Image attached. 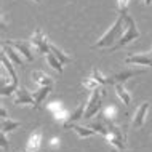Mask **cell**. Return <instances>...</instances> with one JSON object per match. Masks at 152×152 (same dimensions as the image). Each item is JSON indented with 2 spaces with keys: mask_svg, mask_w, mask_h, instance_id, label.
Wrapping results in <instances>:
<instances>
[{
  "mask_svg": "<svg viewBox=\"0 0 152 152\" xmlns=\"http://www.w3.org/2000/svg\"><path fill=\"white\" fill-rule=\"evenodd\" d=\"M13 102L18 106H31V107L37 109V102H35V98H34V93H31L26 87H18L15 91V98H13Z\"/></svg>",
  "mask_w": 152,
  "mask_h": 152,
  "instance_id": "obj_6",
  "label": "cell"
},
{
  "mask_svg": "<svg viewBox=\"0 0 152 152\" xmlns=\"http://www.w3.org/2000/svg\"><path fill=\"white\" fill-rule=\"evenodd\" d=\"M146 71H122V72H117L114 74V75L109 77V85H115V83H125L128 79L131 77H136V75H141V74H144Z\"/></svg>",
  "mask_w": 152,
  "mask_h": 152,
  "instance_id": "obj_9",
  "label": "cell"
},
{
  "mask_svg": "<svg viewBox=\"0 0 152 152\" xmlns=\"http://www.w3.org/2000/svg\"><path fill=\"white\" fill-rule=\"evenodd\" d=\"M102 96H104V90H102V87H98L94 88L91 91V96H90V99L87 102V106H85V115L83 118H91L94 117L98 112L101 110L102 107Z\"/></svg>",
  "mask_w": 152,
  "mask_h": 152,
  "instance_id": "obj_3",
  "label": "cell"
},
{
  "mask_svg": "<svg viewBox=\"0 0 152 152\" xmlns=\"http://www.w3.org/2000/svg\"><path fill=\"white\" fill-rule=\"evenodd\" d=\"M123 27H125V18H123V15H118V18L115 19V23H114L112 26L106 31V34L102 35L91 48H93V50H102V51H104V50H107V48L114 47V45L120 40V37L123 34Z\"/></svg>",
  "mask_w": 152,
  "mask_h": 152,
  "instance_id": "obj_1",
  "label": "cell"
},
{
  "mask_svg": "<svg viewBox=\"0 0 152 152\" xmlns=\"http://www.w3.org/2000/svg\"><path fill=\"white\" fill-rule=\"evenodd\" d=\"M85 115V106L83 104H80V106H77L75 110H74L72 114H69V117H67V120L64 122V128H71V125H74V123H77L79 120H82Z\"/></svg>",
  "mask_w": 152,
  "mask_h": 152,
  "instance_id": "obj_12",
  "label": "cell"
},
{
  "mask_svg": "<svg viewBox=\"0 0 152 152\" xmlns=\"http://www.w3.org/2000/svg\"><path fill=\"white\" fill-rule=\"evenodd\" d=\"M149 106H151V102L144 101L136 109L134 117H133V120H131V126H133V128H142V125H144V122H146V114H147V110H149Z\"/></svg>",
  "mask_w": 152,
  "mask_h": 152,
  "instance_id": "obj_8",
  "label": "cell"
},
{
  "mask_svg": "<svg viewBox=\"0 0 152 152\" xmlns=\"http://www.w3.org/2000/svg\"><path fill=\"white\" fill-rule=\"evenodd\" d=\"M114 87H115V93H117V96L120 98V101H122L125 106H130V102H131V94L125 90V87H123L122 83H115Z\"/></svg>",
  "mask_w": 152,
  "mask_h": 152,
  "instance_id": "obj_18",
  "label": "cell"
},
{
  "mask_svg": "<svg viewBox=\"0 0 152 152\" xmlns=\"http://www.w3.org/2000/svg\"><path fill=\"white\" fill-rule=\"evenodd\" d=\"M45 58H47V63L51 66V69H55L56 72H59V74H63V63H61V61L56 58L55 56V53L53 51H50V53H47V55H45Z\"/></svg>",
  "mask_w": 152,
  "mask_h": 152,
  "instance_id": "obj_19",
  "label": "cell"
},
{
  "mask_svg": "<svg viewBox=\"0 0 152 152\" xmlns=\"http://www.w3.org/2000/svg\"><path fill=\"white\" fill-rule=\"evenodd\" d=\"M32 82L39 87H47V85H53V77H50L48 74H45L42 71H34L32 72Z\"/></svg>",
  "mask_w": 152,
  "mask_h": 152,
  "instance_id": "obj_13",
  "label": "cell"
},
{
  "mask_svg": "<svg viewBox=\"0 0 152 152\" xmlns=\"http://www.w3.org/2000/svg\"><path fill=\"white\" fill-rule=\"evenodd\" d=\"M0 114H2V118H3V117H8V115H7V109L3 107V106H2V109H0Z\"/></svg>",
  "mask_w": 152,
  "mask_h": 152,
  "instance_id": "obj_26",
  "label": "cell"
},
{
  "mask_svg": "<svg viewBox=\"0 0 152 152\" xmlns=\"http://www.w3.org/2000/svg\"><path fill=\"white\" fill-rule=\"evenodd\" d=\"M115 114V109L114 107H107L104 110V114H102V117H106V118H112V115Z\"/></svg>",
  "mask_w": 152,
  "mask_h": 152,
  "instance_id": "obj_24",
  "label": "cell"
},
{
  "mask_svg": "<svg viewBox=\"0 0 152 152\" xmlns=\"http://www.w3.org/2000/svg\"><path fill=\"white\" fill-rule=\"evenodd\" d=\"M151 53H152V51H151Z\"/></svg>",
  "mask_w": 152,
  "mask_h": 152,
  "instance_id": "obj_32",
  "label": "cell"
},
{
  "mask_svg": "<svg viewBox=\"0 0 152 152\" xmlns=\"http://www.w3.org/2000/svg\"><path fill=\"white\" fill-rule=\"evenodd\" d=\"M115 152H128V151H126V149H120V151H117V149H115Z\"/></svg>",
  "mask_w": 152,
  "mask_h": 152,
  "instance_id": "obj_29",
  "label": "cell"
},
{
  "mask_svg": "<svg viewBox=\"0 0 152 152\" xmlns=\"http://www.w3.org/2000/svg\"><path fill=\"white\" fill-rule=\"evenodd\" d=\"M126 64H141V66H152V53H138L130 55L125 58Z\"/></svg>",
  "mask_w": 152,
  "mask_h": 152,
  "instance_id": "obj_10",
  "label": "cell"
},
{
  "mask_svg": "<svg viewBox=\"0 0 152 152\" xmlns=\"http://www.w3.org/2000/svg\"><path fill=\"white\" fill-rule=\"evenodd\" d=\"M128 5H130V0H117L118 13H120V15H125V13H128Z\"/></svg>",
  "mask_w": 152,
  "mask_h": 152,
  "instance_id": "obj_23",
  "label": "cell"
},
{
  "mask_svg": "<svg viewBox=\"0 0 152 152\" xmlns=\"http://www.w3.org/2000/svg\"><path fill=\"white\" fill-rule=\"evenodd\" d=\"M2 51L5 53V55H7L11 61H13L15 66H24V61H26V59H23V56L18 53V50H16V48H13L10 43L3 42V43H2Z\"/></svg>",
  "mask_w": 152,
  "mask_h": 152,
  "instance_id": "obj_11",
  "label": "cell"
},
{
  "mask_svg": "<svg viewBox=\"0 0 152 152\" xmlns=\"http://www.w3.org/2000/svg\"><path fill=\"white\" fill-rule=\"evenodd\" d=\"M106 138H107L109 144L114 149H117V151L125 149V133L122 131L120 126L114 125L112 122L107 123V134H106Z\"/></svg>",
  "mask_w": 152,
  "mask_h": 152,
  "instance_id": "obj_4",
  "label": "cell"
},
{
  "mask_svg": "<svg viewBox=\"0 0 152 152\" xmlns=\"http://www.w3.org/2000/svg\"><path fill=\"white\" fill-rule=\"evenodd\" d=\"M82 85H83L87 90H90V91H93L94 88H98V87H102V85H99L96 82V79H94L93 75H90V77H87V79H83V82H82Z\"/></svg>",
  "mask_w": 152,
  "mask_h": 152,
  "instance_id": "obj_21",
  "label": "cell"
},
{
  "mask_svg": "<svg viewBox=\"0 0 152 152\" xmlns=\"http://www.w3.org/2000/svg\"><path fill=\"white\" fill-rule=\"evenodd\" d=\"M71 128L79 134V138H90V136H93V134L98 133L94 128H91V126H80V125H77V123L71 125ZM71 128H69V130H71Z\"/></svg>",
  "mask_w": 152,
  "mask_h": 152,
  "instance_id": "obj_15",
  "label": "cell"
},
{
  "mask_svg": "<svg viewBox=\"0 0 152 152\" xmlns=\"http://www.w3.org/2000/svg\"><path fill=\"white\" fill-rule=\"evenodd\" d=\"M31 43L34 45V48L37 50V53H42V55H47V53H50V47L51 43L48 42L47 35L43 34L42 29H35V32L32 34L31 37Z\"/></svg>",
  "mask_w": 152,
  "mask_h": 152,
  "instance_id": "obj_5",
  "label": "cell"
},
{
  "mask_svg": "<svg viewBox=\"0 0 152 152\" xmlns=\"http://www.w3.org/2000/svg\"><path fill=\"white\" fill-rule=\"evenodd\" d=\"M5 134H7V133H2V134H0V139H2V149H3V151L8 147V141H7V136H5Z\"/></svg>",
  "mask_w": 152,
  "mask_h": 152,
  "instance_id": "obj_25",
  "label": "cell"
},
{
  "mask_svg": "<svg viewBox=\"0 0 152 152\" xmlns=\"http://www.w3.org/2000/svg\"><path fill=\"white\" fill-rule=\"evenodd\" d=\"M91 75L96 79V82L99 85H109V77H104L101 74V71H98L96 67H93V71H91Z\"/></svg>",
  "mask_w": 152,
  "mask_h": 152,
  "instance_id": "obj_22",
  "label": "cell"
},
{
  "mask_svg": "<svg viewBox=\"0 0 152 152\" xmlns=\"http://www.w3.org/2000/svg\"><path fill=\"white\" fill-rule=\"evenodd\" d=\"M51 90H53V85H47V87H40L37 91H34V98H35V102H37V107L43 102V99L50 94Z\"/></svg>",
  "mask_w": 152,
  "mask_h": 152,
  "instance_id": "obj_17",
  "label": "cell"
},
{
  "mask_svg": "<svg viewBox=\"0 0 152 152\" xmlns=\"http://www.w3.org/2000/svg\"><path fill=\"white\" fill-rule=\"evenodd\" d=\"M123 18H125V31H123V34L120 37V40L114 45V47H110L107 48V50H104V53H114L115 50H120V48L123 47H126L128 43H131L133 40H136L139 35V31H138V27H136V23L133 21V18L128 15V13H125L123 15Z\"/></svg>",
  "mask_w": 152,
  "mask_h": 152,
  "instance_id": "obj_2",
  "label": "cell"
},
{
  "mask_svg": "<svg viewBox=\"0 0 152 152\" xmlns=\"http://www.w3.org/2000/svg\"><path fill=\"white\" fill-rule=\"evenodd\" d=\"M58 144H59V139L58 138H53L51 139V146H58Z\"/></svg>",
  "mask_w": 152,
  "mask_h": 152,
  "instance_id": "obj_27",
  "label": "cell"
},
{
  "mask_svg": "<svg viewBox=\"0 0 152 152\" xmlns=\"http://www.w3.org/2000/svg\"><path fill=\"white\" fill-rule=\"evenodd\" d=\"M26 152H27V151H26Z\"/></svg>",
  "mask_w": 152,
  "mask_h": 152,
  "instance_id": "obj_31",
  "label": "cell"
},
{
  "mask_svg": "<svg viewBox=\"0 0 152 152\" xmlns=\"http://www.w3.org/2000/svg\"><path fill=\"white\" fill-rule=\"evenodd\" d=\"M50 50H51L53 53H55V56H56V58H58V59H59L63 64H69V63L72 61V58H71V56H67V55H66V53H64L63 50H59V48L56 47V45H53V43H51Z\"/></svg>",
  "mask_w": 152,
  "mask_h": 152,
  "instance_id": "obj_20",
  "label": "cell"
},
{
  "mask_svg": "<svg viewBox=\"0 0 152 152\" xmlns=\"http://www.w3.org/2000/svg\"><path fill=\"white\" fill-rule=\"evenodd\" d=\"M40 144H42V131H40V130H35L34 133L29 136V141H27L26 151H27V152H37V151L40 149Z\"/></svg>",
  "mask_w": 152,
  "mask_h": 152,
  "instance_id": "obj_14",
  "label": "cell"
},
{
  "mask_svg": "<svg viewBox=\"0 0 152 152\" xmlns=\"http://www.w3.org/2000/svg\"><path fill=\"white\" fill-rule=\"evenodd\" d=\"M0 126H2V133H10V131L16 130L18 126H21V122L11 120L10 117H3V118H2V123H0Z\"/></svg>",
  "mask_w": 152,
  "mask_h": 152,
  "instance_id": "obj_16",
  "label": "cell"
},
{
  "mask_svg": "<svg viewBox=\"0 0 152 152\" xmlns=\"http://www.w3.org/2000/svg\"><path fill=\"white\" fill-rule=\"evenodd\" d=\"M142 3H144V5H149V3H152V0H142Z\"/></svg>",
  "mask_w": 152,
  "mask_h": 152,
  "instance_id": "obj_28",
  "label": "cell"
},
{
  "mask_svg": "<svg viewBox=\"0 0 152 152\" xmlns=\"http://www.w3.org/2000/svg\"><path fill=\"white\" fill-rule=\"evenodd\" d=\"M34 2H40V0H34Z\"/></svg>",
  "mask_w": 152,
  "mask_h": 152,
  "instance_id": "obj_30",
  "label": "cell"
},
{
  "mask_svg": "<svg viewBox=\"0 0 152 152\" xmlns=\"http://www.w3.org/2000/svg\"><path fill=\"white\" fill-rule=\"evenodd\" d=\"M7 43H10L13 48L18 50V53L26 59V63H32L34 61V55L31 50V42L27 40H7Z\"/></svg>",
  "mask_w": 152,
  "mask_h": 152,
  "instance_id": "obj_7",
  "label": "cell"
}]
</instances>
